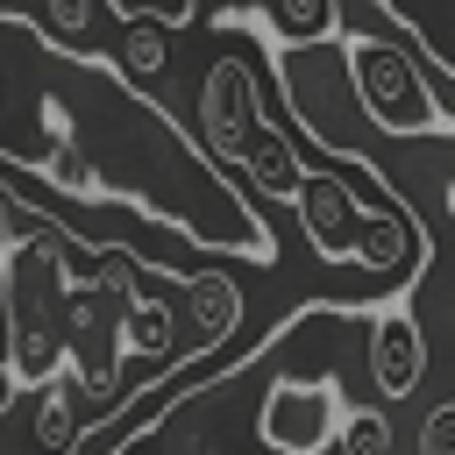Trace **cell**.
I'll return each mask as SVG.
<instances>
[{
	"instance_id": "cell-1",
	"label": "cell",
	"mask_w": 455,
	"mask_h": 455,
	"mask_svg": "<svg viewBox=\"0 0 455 455\" xmlns=\"http://www.w3.org/2000/svg\"><path fill=\"white\" fill-rule=\"evenodd\" d=\"M0 164L71 199H121L228 256H277L228 164L199 149L121 57L71 50L14 7H0Z\"/></svg>"
},
{
	"instance_id": "cell-2",
	"label": "cell",
	"mask_w": 455,
	"mask_h": 455,
	"mask_svg": "<svg viewBox=\"0 0 455 455\" xmlns=\"http://www.w3.org/2000/svg\"><path fill=\"white\" fill-rule=\"evenodd\" d=\"M348 78H355V107L384 135H455V114H441V100L427 92L405 43L348 36Z\"/></svg>"
},
{
	"instance_id": "cell-3",
	"label": "cell",
	"mask_w": 455,
	"mask_h": 455,
	"mask_svg": "<svg viewBox=\"0 0 455 455\" xmlns=\"http://www.w3.org/2000/svg\"><path fill=\"white\" fill-rule=\"evenodd\" d=\"M334 384H320V377H291V384H277L270 391V405H263V434L284 448V455H313V448H327L334 441Z\"/></svg>"
},
{
	"instance_id": "cell-4",
	"label": "cell",
	"mask_w": 455,
	"mask_h": 455,
	"mask_svg": "<svg viewBox=\"0 0 455 455\" xmlns=\"http://www.w3.org/2000/svg\"><path fill=\"white\" fill-rule=\"evenodd\" d=\"M370 363H377V391H412L419 384V327H412V313H377V327H370Z\"/></svg>"
},
{
	"instance_id": "cell-5",
	"label": "cell",
	"mask_w": 455,
	"mask_h": 455,
	"mask_svg": "<svg viewBox=\"0 0 455 455\" xmlns=\"http://www.w3.org/2000/svg\"><path fill=\"white\" fill-rule=\"evenodd\" d=\"M121 64H128V78H164L171 71V21H156V14L121 21Z\"/></svg>"
},
{
	"instance_id": "cell-6",
	"label": "cell",
	"mask_w": 455,
	"mask_h": 455,
	"mask_svg": "<svg viewBox=\"0 0 455 455\" xmlns=\"http://www.w3.org/2000/svg\"><path fill=\"white\" fill-rule=\"evenodd\" d=\"M121 21H135V14H156V21H171V28H185L192 14H199V0H107Z\"/></svg>"
},
{
	"instance_id": "cell-7",
	"label": "cell",
	"mask_w": 455,
	"mask_h": 455,
	"mask_svg": "<svg viewBox=\"0 0 455 455\" xmlns=\"http://www.w3.org/2000/svg\"><path fill=\"white\" fill-rule=\"evenodd\" d=\"M92 14H100V0H50V28H57L64 43H78V36L92 28Z\"/></svg>"
},
{
	"instance_id": "cell-8",
	"label": "cell",
	"mask_w": 455,
	"mask_h": 455,
	"mask_svg": "<svg viewBox=\"0 0 455 455\" xmlns=\"http://www.w3.org/2000/svg\"><path fill=\"white\" fill-rule=\"evenodd\" d=\"M384 448H391L384 419H355V434H348V455H384Z\"/></svg>"
},
{
	"instance_id": "cell-9",
	"label": "cell",
	"mask_w": 455,
	"mask_h": 455,
	"mask_svg": "<svg viewBox=\"0 0 455 455\" xmlns=\"http://www.w3.org/2000/svg\"><path fill=\"white\" fill-rule=\"evenodd\" d=\"M427 455H455V412H434L427 419Z\"/></svg>"
}]
</instances>
